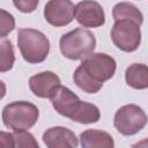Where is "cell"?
Masks as SVG:
<instances>
[{
	"instance_id": "1",
	"label": "cell",
	"mask_w": 148,
	"mask_h": 148,
	"mask_svg": "<svg viewBox=\"0 0 148 148\" xmlns=\"http://www.w3.org/2000/svg\"><path fill=\"white\" fill-rule=\"evenodd\" d=\"M117 69L116 60L106 53H91L84 59L73 74L74 83L84 92H98L103 83L110 80Z\"/></svg>"
},
{
	"instance_id": "2",
	"label": "cell",
	"mask_w": 148,
	"mask_h": 148,
	"mask_svg": "<svg viewBox=\"0 0 148 148\" xmlns=\"http://www.w3.org/2000/svg\"><path fill=\"white\" fill-rule=\"evenodd\" d=\"M53 109L61 116L80 124H94L101 118V112L95 104L83 102L67 87H60L51 98Z\"/></svg>"
},
{
	"instance_id": "3",
	"label": "cell",
	"mask_w": 148,
	"mask_h": 148,
	"mask_svg": "<svg viewBox=\"0 0 148 148\" xmlns=\"http://www.w3.org/2000/svg\"><path fill=\"white\" fill-rule=\"evenodd\" d=\"M17 46L23 59L29 64H40L50 53L49 38L42 31L31 28L18 29Z\"/></svg>"
},
{
	"instance_id": "4",
	"label": "cell",
	"mask_w": 148,
	"mask_h": 148,
	"mask_svg": "<svg viewBox=\"0 0 148 148\" xmlns=\"http://www.w3.org/2000/svg\"><path fill=\"white\" fill-rule=\"evenodd\" d=\"M61 54L71 60H82L91 54L96 47L95 35L83 28H76L64 34L59 40Z\"/></svg>"
},
{
	"instance_id": "5",
	"label": "cell",
	"mask_w": 148,
	"mask_h": 148,
	"mask_svg": "<svg viewBox=\"0 0 148 148\" xmlns=\"http://www.w3.org/2000/svg\"><path fill=\"white\" fill-rule=\"evenodd\" d=\"M38 118V108L25 101L12 102L2 110L3 125L13 131H27L37 123Z\"/></svg>"
},
{
	"instance_id": "6",
	"label": "cell",
	"mask_w": 148,
	"mask_h": 148,
	"mask_svg": "<svg viewBox=\"0 0 148 148\" xmlns=\"http://www.w3.org/2000/svg\"><path fill=\"white\" fill-rule=\"evenodd\" d=\"M147 121L148 118L145 111L139 105L126 104L117 110L113 119V125L120 134L131 136L140 132L146 126Z\"/></svg>"
},
{
	"instance_id": "7",
	"label": "cell",
	"mask_w": 148,
	"mask_h": 148,
	"mask_svg": "<svg viewBox=\"0 0 148 148\" xmlns=\"http://www.w3.org/2000/svg\"><path fill=\"white\" fill-rule=\"evenodd\" d=\"M113 44L124 52H134L141 44L140 24L131 20L114 21L111 29Z\"/></svg>"
},
{
	"instance_id": "8",
	"label": "cell",
	"mask_w": 148,
	"mask_h": 148,
	"mask_svg": "<svg viewBox=\"0 0 148 148\" xmlns=\"http://www.w3.org/2000/svg\"><path fill=\"white\" fill-rule=\"evenodd\" d=\"M74 17L84 28H98L105 23L103 7L95 0H82L74 9Z\"/></svg>"
},
{
	"instance_id": "9",
	"label": "cell",
	"mask_w": 148,
	"mask_h": 148,
	"mask_svg": "<svg viewBox=\"0 0 148 148\" xmlns=\"http://www.w3.org/2000/svg\"><path fill=\"white\" fill-rule=\"evenodd\" d=\"M74 9L71 0H49L44 6V17L53 27H65L73 21Z\"/></svg>"
},
{
	"instance_id": "10",
	"label": "cell",
	"mask_w": 148,
	"mask_h": 148,
	"mask_svg": "<svg viewBox=\"0 0 148 148\" xmlns=\"http://www.w3.org/2000/svg\"><path fill=\"white\" fill-rule=\"evenodd\" d=\"M60 87V77L50 71L35 74L29 79V88L31 92L39 98L51 99Z\"/></svg>"
},
{
	"instance_id": "11",
	"label": "cell",
	"mask_w": 148,
	"mask_h": 148,
	"mask_svg": "<svg viewBox=\"0 0 148 148\" xmlns=\"http://www.w3.org/2000/svg\"><path fill=\"white\" fill-rule=\"evenodd\" d=\"M42 139L49 148H75L79 145L75 133L62 126L47 128Z\"/></svg>"
},
{
	"instance_id": "12",
	"label": "cell",
	"mask_w": 148,
	"mask_h": 148,
	"mask_svg": "<svg viewBox=\"0 0 148 148\" xmlns=\"http://www.w3.org/2000/svg\"><path fill=\"white\" fill-rule=\"evenodd\" d=\"M80 143L83 148H112L113 138L104 131L86 130L80 134Z\"/></svg>"
},
{
	"instance_id": "13",
	"label": "cell",
	"mask_w": 148,
	"mask_h": 148,
	"mask_svg": "<svg viewBox=\"0 0 148 148\" xmlns=\"http://www.w3.org/2000/svg\"><path fill=\"white\" fill-rule=\"evenodd\" d=\"M126 83L138 90L148 88V66L145 64H132L126 68L125 72Z\"/></svg>"
},
{
	"instance_id": "14",
	"label": "cell",
	"mask_w": 148,
	"mask_h": 148,
	"mask_svg": "<svg viewBox=\"0 0 148 148\" xmlns=\"http://www.w3.org/2000/svg\"><path fill=\"white\" fill-rule=\"evenodd\" d=\"M112 16L114 21L119 20H131L136 22L138 24H142L143 22V15L138 9L136 6H134L131 2H119L114 5L112 9Z\"/></svg>"
},
{
	"instance_id": "15",
	"label": "cell",
	"mask_w": 148,
	"mask_h": 148,
	"mask_svg": "<svg viewBox=\"0 0 148 148\" xmlns=\"http://www.w3.org/2000/svg\"><path fill=\"white\" fill-rule=\"evenodd\" d=\"M15 61V53L13 44L6 37L0 40V72L5 73L13 68Z\"/></svg>"
},
{
	"instance_id": "16",
	"label": "cell",
	"mask_w": 148,
	"mask_h": 148,
	"mask_svg": "<svg viewBox=\"0 0 148 148\" xmlns=\"http://www.w3.org/2000/svg\"><path fill=\"white\" fill-rule=\"evenodd\" d=\"M12 141L15 148H38V142L34 135L27 131H14L12 133Z\"/></svg>"
},
{
	"instance_id": "17",
	"label": "cell",
	"mask_w": 148,
	"mask_h": 148,
	"mask_svg": "<svg viewBox=\"0 0 148 148\" xmlns=\"http://www.w3.org/2000/svg\"><path fill=\"white\" fill-rule=\"evenodd\" d=\"M1 13V23H0V37H6L9 32H12L15 28V20L12 14L6 12L5 9L0 10Z\"/></svg>"
},
{
	"instance_id": "18",
	"label": "cell",
	"mask_w": 148,
	"mask_h": 148,
	"mask_svg": "<svg viewBox=\"0 0 148 148\" xmlns=\"http://www.w3.org/2000/svg\"><path fill=\"white\" fill-rule=\"evenodd\" d=\"M13 3L21 13L29 14L37 9L39 0H13Z\"/></svg>"
},
{
	"instance_id": "19",
	"label": "cell",
	"mask_w": 148,
	"mask_h": 148,
	"mask_svg": "<svg viewBox=\"0 0 148 148\" xmlns=\"http://www.w3.org/2000/svg\"><path fill=\"white\" fill-rule=\"evenodd\" d=\"M138 146H148V139H146V140H143V141H141V142H138V143L133 145V147H138Z\"/></svg>"
}]
</instances>
